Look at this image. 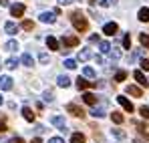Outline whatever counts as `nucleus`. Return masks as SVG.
<instances>
[{
	"mask_svg": "<svg viewBox=\"0 0 149 143\" xmlns=\"http://www.w3.org/2000/svg\"><path fill=\"white\" fill-rule=\"evenodd\" d=\"M38 59H40V63H42V65H47V63L50 61V59H49V54H47V52H42V54H40Z\"/></svg>",
	"mask_w": 149,
	"mask_h": 143,
	"instance_id": "nucleus-36",
	"label": "nucleus"
},
{
	"mask_svg": "<svg viewBox=\"0 0 149 143\" xmlns=\"http://www.w3.org/2000/svg\"><path fill=\"white\" fill-rule=\"evenodd\" d=\"M16 65H18V59H14V57H10V59L6 61V67H8V69H16Z\"/></svg>",
	"mask_w": 149,
	"mask_h": 143,
	"instance_id": "nucleus-25",
	"label": "nucleus"
},
{
	"mask_svg": "<svg viewBox=\"0 0 149 143\" xmlns=\"http://www.w3.org/2000/svg\"><path fill=\"white\" fill-rule=\"evenodd\" d=\"M22 117H24L26 121H30V123L34 121V113H32V109H30V107H22Z\"/></svg>",
	"mask_w": 149,
	"mask_h": 143,
	"instance_id": "nucleus-14",
	"label": "nucleus"
},
{
	"mask_svg": "<svg viewBox=\"0 0 149 143\" xmlns=\"http://www.w3.org/2000/svg\"><path fill=\"white\" fill-rule=\"evenodd\" d=\"M127 93H129V95H133V97H141V95H143V93H141V89H139V87H135V85H129V87H127Z\"/></svg>",
	"mask_w": 149,
	"mask_h": 143,
	"instance_id": "nucleus-18",
	"label": "nucleus"
},
{
	"mask_svg": "<svg viewBox=\"0 0 149 143\" xmlns=\"http://www.w3.org/2000/svg\"><path fill=\"white\" fill-rule=\"evenodd\" d=\"M4 131H6V123H4V121H0V133H4Z\"/></svg>",
	"mask_w": 149,
	"mask_h": 143,
	"instance_id": "nucleus-43",
	"label": "nucleus"
},
{
	"mask_svg": "<svg viewBox=\"0 0 149 143\" xmlns=\"http://www.w3.org/2000/svg\"><path fill=\"white\" fill-rule=\"evenodd\" d=\"M8 143H24V139H22V137H12Z\"/></svg>",
	"mask_w": 149,
	"mask_h": 143,
	"instance_id": "nucleus-39",
	"label": "nucleus"
},
{
	"mask_svg": "<svg viewBox=\"0 0 149 143\" xmlns=\"http://www.w3.org/2000/svg\"><path fill=\"white\" fill-rule=\"evenodd\" d=\"M117 30H119L117 22H107L105 26H103V32H105L107 36H115V34H117Z\"/></svg>",
	"mask_w": 149,
	"mask_h": 143,
	"instance_id": "nucleus-3",
	"label": "nucleus"
},
{
	"mask_svg": "<svg viewBox=\"0 0 149 143\" xmlns=\"http://www.w3.org/2000/svg\"><path fill=\"white\" fill-rule=\"evenodd\" d=\"M20 26H22L24 30H32V26H34V24H32V20H22V24H20Z\"/></svg>",
	"mask_w": 149,
	"mask_h": 143,
	"instance_id": "nucleus-32",
	"label": "nucleus"
},
{
	"mask_svg": "<svg viewBox=\"0 0 149 143\" xmlns=\"http://www.w3.org/2000/svg\"><path fill=\"white\" fill-rule=\"evenodd\" d=\"M4 32H6V34H16V32H18V24L16 22H6L4 24Z\"/></svg>",
	"mask_w": 149,
	"mask_h": 143,
	"instance_id": "nucleus-11",
	"label": "nucleus"
},
{
	"mask_svg": "<svg viewBox=\"0 0 149 143\" xmlns=\"http://www.w3.org/2000/svg\"><path fill=\"white\" fill-rule=\"evenodd\" d=\"M42 99H45V101H47V103H52V101H54V95H52V93H50V91H47V93H45V97H42Z\"/></svg>",
	"mask_w": 149,
	"mask_h": 143,
	"instance_id": "nucleus-34",
	"label": "nucleus"
},
{
	"mask_svg": "<svg viewBox=\"0 0 149 143\" xmlns=\"http://www.w3.org/2000/svg\"><path fill=\"white\" fill-rule=\"evenodd\" d=\"M4 48H6V50H16V48H18V43H16V40H8V43L4 45Z\"/></svg>",
	"mask_w": 149,
	"mask_h": 143,
	"instance_id": "nucleus-26",
	"label": "nucleus"
},
{
	"mask_svg": "<svg viewBox=\"0 0 149 143\" xmlns=\"http://www.w3.org/2000/svg\"><path fill=\"white\" fill-rule=\"evenodd\" d=\"M83 101H85L87 105H97V97L93 95V93H85V95H83Z\"/></svg>",
	"mask_w": 149,
	"mask_h": 143,
	"instance_id": "nucleus-15",
	"label": "nucleus"
},
{
	"mask_svg": "<svg viewBox=\"0 0 149 143\" xmlns=\"http://www.w3.org/2000/svg\"><path fill=\"white\" fill-rule=\"evenodd\" d=\"M61 43H63L65 50H69L71 47H77V45H79V38H77V36H63Z\"/></svg>",
	"mask_w": 149,
	"mask_h": 143,
	"instance_id": "nucleus-2",
	"label": "nucleus"
},
{
	"mask_svg": "<svg viewBox=\"0 0 149 143\" xmlns=\"http://www.w3.org/2000/svg\"><path fill=\"white\" fill-rule=\"evenodd\" d=\"M67 111L73 113L74 117H85V111H83L79 105H74V103H69V105H67Z\"/></svg>",
	"mask_w": 149,
	"mask_h": 143,
	"instance_id": "nucleus-5",
	"label": "nucleus"
},
{
	"mask_svg": "<svg viewBox=\"0 0 149 143\" xmlns=\"http://www.w3.org/2000/svg\"><path fill=\"white\" fill-rule=\"evenodd\" d=\"M47 47H49L50 50H58V40H56L54 36H49V38H47Z\"/></svg>",
	"mask_w": 149,
	"mask_h": 143,
	"instance_id": "nucleus-17",
	"label": "nucleus"
},
{
	"mask_svg": "<svg viewBox=\"0 0 149 143\" xmlns=\"http://www.w3.org/2000/svg\"><path fill=\"white\" fill-rule=\"evenodd\" d=\"M109 57H111V61H119L121 59V52L117 48H113V50H109Z\"/></svg>",
	"mask_w": 149,
	"mask_h": 143,
	"instance_id": "nucleus-24",
	"label": "nucleus"
},
{
	"mask_svg": "<svg viewBox=\"0 0 149 143\" xmlns=\"http://www.w3.org/2000/svg\"><path fill=\"white\" fill-rule=\"evenodd\" d=\"M56 85H58V87H63V89H67V87H71V79H69V77H65V75H61V77L56 79Z\"/></svg>",
	"mask_w": 149,
	"mask_h": 143,
	"instance_id": "nucleus-12",
	"label": "nucleus"
},
{
	"mask_svg": "<svg viewBox=\"0 0 149 143\" xmlns=\"http://www.w3.org/2000/svg\"><path fill=\"white\" fill-rule=\"evenodd\" d=\"M99 47H101V52H109V50H111V45H109L107 40H101Z\"/></svg>",
	"mask_w": 149,
	"mask_h": 143,
	"instance_id": "nucleus-27",
	"label": "nucleus"
},
{
	"mask_svg": "<svg viewBox=\"0 0 149 143\" xmlns=\"http://www.w3.org/2000/svg\"><path fill=\"white\" fill-rule=\"evenodd\" d=\"M83 73H85V77H89V79H95V71H93L91 67H85V69H83Z\"/></svg>",
	"mask_w": 149,
	"mask_h": 143,
	"instance_id": "nucleus-29",
	"label": "nucleus"
},
{
	"mask_svg": "<svg viewBox=\"0 0 149 143\" xmlns=\"http://www.w3.org/2000/svg\"><path fill=\"white\" fill-rule=\"evenodd\" d=\"M65 67H67V69H71V71H73L74 67H77V63H74L73 59H67V61H65Z\"/></svg>",
	"mask_w": 149,
	"mask_h": 143,
	"instance_id": "nucleus-33",
	"label": "nucleus"
},
{
	"mask_svg": "<svg viewBox=\"0 0 149 143\" xmlns=\"http://www.w3.org/2000/svg\"><path fill=\"white\" fill-rule=\"evenodd\" d=\"M125 77H127V73H125V71H119L117 75H115V81H117V83H121V81H125Z\"/></svg>",
	"mask_w": 149,
	"mask_h": 143,
	"instance_id": "nucleus-31",
	"label": "nucleus"
},
{
	"mask_svg": "<svg viewBox=\"0 0 149 143\" xmlns=\"http://www.w3.org/2000/svg\"><path fill=\"white\" fill-rule=\"evenodd\" d=\"M91 115H93V117H105V107H95V109H93V111H91Z\"/></svg>",
	"mask_w": 149,
	"mask_h": 143,
	"instance_id": "nucleus-23",
	"label": "nucleus"
},
{
	"mask_svg": "<svg viewBox=\"0 0 149 143\" xmlns=\"http://www.w3.org/2000/svg\"><path fill=\"white\" fill-rule=\"evenodd\" d=\"M117 103L123 107L127 113H133V105H131V101H129L127 97H117Z\"/></svg>",
	"mask_w": 149,
	"mask_h": 143,
	"instance_id": "nucleus-6",
	"label": "nucleus"
},
{
	"mask_svg": "<svg viewBox=\"0 0 149 143\" xmlns=\"http://www.w3.org/2000/svg\"><path fill=\"white\" fill-rule=\"evenodd\" d=\"M71 143H85V135L83 133H73L71 135Z\"/></svg>",
	"mask_w": 149,
	"mask_h": 143,
	"instance_id": "nucleus-22",
	"label": "nucleus"
},
{
	"mask_svg": "<svg viewBox=\"0 0 149 143\" xmlns=\"http://www.w3.org/2000/svg\"><path fill=\"white\" fill-rule=\"evenodd\" d=\"M0 6H8V0H0Z\"/></svg>",
	"mask_w": 149,
	"mask_h": 143,
	"instance_id": "nucleus-46",
	"label": "nucleus"
},
{
	"mask_svg": "<svg viewBox=\"0 0 149 143\" xmlns=\"http://www.w3.org/2000/svg\"><path fill=\"white\" fill-rule=\"evenodd\" d=\"M133 77H135V81H137L141 87H149V81L145 79V75H143L141 71H135V73H133Z\"/></svg>",
	"mask_w": 149,
	"mask_h": 143,
	"instance_id": "nucleus-8",
	"label": "nucleus"
},
{
	"mask_svg": "<svg viewBox=\"0 0 149 143\" xmlns=\"http://www.w3.org/2000/svg\"><path fill=\"white\" fill-rule=\"evenodd\" d=\"M113 135H115V137H119V139H123V137H125V133L121 131V129H113Z\"/></svg>",
	"mask_w": 149,
	"mask_h": 143,
	"instance_id": "nucleus-37",
	"label": "nucleus"
},
{
	"mask_svg": "<svg viewBox=\"0 0 149 143\" xmlns=\"http://www.w3.org/2000/svg\"><path fill=\"white\" fill-rule=\"evenodd\" d=\"M58 2H61V4H63V6H67V4H73L74 0H58Z\"/></svg>",
	"mask_w": 149,
	"mask_h": 143,
	"instance_id": "nucleus-44",
	"label": "nucleus"
},
{
	"mask_svg": "<svg viewBox=\"0 0 149 143\" xmlns=\"http://www.w3.org/2000/svg\"><path fill=\"white\" fill-rule=\"evenodd\" d=\"M137 18H139L141 22H149V8H141L139 14H137Z\"/></svg>",
	"mask_w": 149,
	"mask_h": 143,
	"instance_id": "nucleus-16",
	"label": "nucleus"
},
{
	"mask_svg": "<svg viewBox=\"0 0 149 143\" xmlns=\"http://www.w3.org/2000/svg\"><path fill=\"white\" fill-rule=\"evenodd\" d=\"M0 89L2 91H10L12 89V79L8 75H0Z\"/></svg>",
	"mask_w": 149,
	"mask_h": 143,
	"instance_id": "nucleus-4",
	"label": "nucleus"
},
{
	"mask_svg": "<svg viewBox=\"0 0 149 143\" xmlns=\"http://www.w3.org/2000/svg\"><path fill=\"white\" fill-rule=\"evenodd\" d=\"M139 113H141V117H143V119H149V107L143 105V107L139 109Z\"/></svg>",
	"mask_w": 149,
	"mask_h": 143,
	"instance_id": "nucleus-30",
	"label": "nucleus"
},
{
	"mask_svg": "<svg viewBox=\"0 0 149 143\" xmlns=\"http://www.w3.org/2000/svg\"><path fill=\"white\" fill-rule=\"evenodd\" d=\"M139 43L145 48H149V34H141V36H139Z\"/></svg>",
	"mask_w": 149,
	"mask_h": 143,
	"instance_id": "nucleus-28",
	"label": "nucleus"
},
{
	"mask_svg": "<svg viewBox=\"0 0 149 143\" xmlns=\"http://www.w3.org/2000/svg\"><path fill=\"white\" fill-rule=\"evenodd\" d=\"M34 131H36V133H42L45 127H42V125H34Z\"/></svg>",
	"mask_w": 149,
	"mask_h": 143,
	"instance_id": "nucleus-42",
	"label": "nucleus"
},
{
	"mask_svg": "<svg viewBox=\"0 0 149 143\" xmlns=\"http://www.w3.org/2000/svg\"><path fill=\"white\" fill-rule=\"evenodd\" d=\"M111 119L115 121L117 125H121V123H123V121H125V117H123V115H121V113H119V111H113V113H111Z\"/></svg>",
	"mask_w": 149,
	"mask_h": 143,
	"instance_id": "nucleus-21",
	"label": "nucleus"
},
{
	"mask_svg": "<svg viewBox=\"0 0 149 143\" xmlns=\"http://www.w3.org/2000/svg\"><path fill=\"white\" fill-rule=\"evenodd\" d=\"M109 2H113V4H115V2H117V0H109Z\"/></svg>",
	"mask_w": 149,
	"mask_h": 143,
	"instance_id": "nucleus-48",
	"label": "nucleus"
},
{
	"mask_svg": "<svg viewBox=\"0 0 149 143\" xmlns=\"http://www.w3.org/2000/svg\"><path fill=\"white\" fill-rule=\"evenodd\" d=\"M123 47L125 48H131V36L127 34V36H123Z\"/></svg>",
	"mask_w": 149,
	"mask_h": 143,
	"instance_id": "nucleus-35",
	"label": "nucleus"
},
{
	"mask_svg": "<svg viewBox=\"0 0 149 143\" xmlns=\"http://www.w3.org/2000/svg\"><path fill=\"white\" fill-rule=\"evenodd\" d=\"M49 143H65V141H63L61 137H50V139H49Z\"/></svg>",
	"mask_w": 149,
	"mask_h": 143,
	"instance_id": "nucleus-40",
	"label": "nucleus"
},
{
	"mask_svg": "<svg viewBox=\"0 0 149 143\" xmlns=\"http://www.w3.org/2000/svg\"><path fill=\"white\" fill-rule=\"evenodd\" d=\"M71 22H73V26L79 30V32H85V30L89 28V22H87V18H85V14H83L81 10L71 12Z\"/></svg>",
	"mask_w": 149,
	"mask_h": 143,
	"instance_id": "nucleus-1",
	"label": "nucleus"
},
{
	"mask_svg": "<svg viewBox=\"0 0 149 143\" xmlns=\"http://www.w3.org/2000/svg\"><path fill=\"white\" fill-rule=\"evenodd\" d=\"M139 65H141V69H143V71H149V61H147V59H143Z\"/></svg>",
	"mask_w": 149,
	"mask_h": 143,
	"instance_id": "nucleus-38",
	"label": "nucleus"
},
{
	"mask_svg": "<svg viewBox=\"0 0 149 143\" xmlns=\"http://www.w3.org/2000/svg\"><path fill=\"white\" fill-rule=\"evenodd\" d=\"M2 103H4V99H2V95H0V105H2Z\"/></svg>",
	"mask_w": 149,
	"mask_h": 143,
	"instance_id": "nucleus-47",
	"label": "nucleus"
},
{
	"mask_svg": "<svg viewBox=\"0 0 149 143\" xmlns=\"http://www.w3.org/2000/svg\"><path fill=\"white\" fill-rule=\"evenodd\" d=\"M91 57H93L91 48H83V50L79 52V61H87V59H91Z\"/></svg>",
	"mask_w": 149,
	"mask_h": 143,
	"instance_id": "nucleus-20",
	"label": "nucleus"
},
{
	"mask_svg": "<svg viewBox=\"0 0 149 143\" xmlns=\"http://www.w3.org/2000/svg\"><path fill=\"white\" fill-rule=\"evenodd\" d=\"M50 123H52V125H56L58 129H65V127H67V121H65V117H61V115L50 117Z\"/></svg>",
	"mask_w": 149,
	"mask_h": 143,
	"instance_id": "nucleus-10",
	"label": "nucleus"
},
{
	"mask_svg": "<svg viewBox=\"0 0 149 143\" xmlns=\"http://www.w3.org/2000/svg\"><path fill=\"white\" fill-rule=\"evenodd\" d=\"M22 65H26V67H32V65H34V59H32L30 52H24V54H22Z\"/></svg>",
	"mask_w": 149,
	"mask_h": 143,
	"instance_id": "nucleus-19",
	"label": "nucleus"
},
{
	"mask_svg": "<svg viewBox=\"0 0 149 143\" xmlns=\"http://www.w3.org/2000/svg\"><path fill=\"white\" fill-rule=\"evenodd\" d=\"M30 143H42V139H38V137H34V139H32Z\"/></svg>",
	"mask_w": 149,
	"mask_h": 143,
	"instance_id": "nucleus-45",
	"label": "nucleus"
},
{
	"mask_svg": "<svg viewBox=\"0 0 149 143\" xmlns=\"http://www.w3.org/2000/svg\"><path fill=\"white\" fill-rule=\"evenodd\" d=\"M89 87H97V83H89V81H85V79H77V89L79 91H85V89H89Z\"/></svg>",
	"mask_w": 149,
	"mask_h": 143,
	"instance_id": "nucleus-7",
	"label": "nucleus"
},
{
	"mask_svg": "<svg viewBox=\"0 0 149 143\" xmlns=\"http://www.w3.org/2000/svg\"><path fill=\"white\" fill-rule=\"evenodd\" d=\"M97 4L103 6V8H107V6H109V0H97Z\"/></svg>",
	"mask_w": 149,
	"mask_h": 143,
	"instance_id": "nucleus-41",
	"label": "nucleus"
},
{
	"mask_svg": "<svg viewBox=\"0 0 149 143\" xmlns=\"http://www.w3.org/2000/svg\"><path fill=\"white\" fill-rule=\"evenodd\" d=\"M40 22L52 24V22H54V12H42V14H40Z\"/></svg>",
	"mask_w": 149,
	"mask_h": 143,
	"instance_id": "nucleus-13",
	"label": "nucleus"
},
{
	"mask_svg": "<svg viewBox=\"0 0 149 143\" xmlns=\"http://www.w3.org/2000/svg\"><path fill=\"white\" fill-rule=\"evenodd\" d=\"M10 14L12 16H22L24 14V4H12L10 6Z\"/></svg>",
	"mask_w": 149,
	"mask_h": 143,
	"instance_id": "nucleus-9",
	"label": "nucleus"
}]
</instances>
